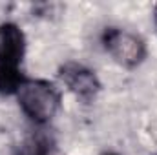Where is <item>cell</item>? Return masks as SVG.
Returning <instances> with one entry per match:
<instances>
[{
	"instance_id": "6da1fadb",
	"label": "cell",
	"mask_w": 157,
	"mask_h": 155,
	"mask_svg": "<svg viewBox=\"0 0 157 155\" xmlns=\"http://www.w3.org/2000/svg\"><path fill=\"white\" fill-rule=\"evenodd\" d=\"M26 57V35L15 22L0 24V91H15L24 80L22 62Z\"/></svg>"
},
{
	"instance_id": "7a4b0ae2",
	"label": "cell",
	"mask_w": 157,
	"mask_h": 155,
	"mask_svg": "<svg viewBox=\"0 0 157 155\" xmlns=\"http://www.w3.org/2000/svg\"><path fill=\"white\" fill-rule=\"evenodd\" d=\"M20 110L31 122L44 126L60 110V91L49 80L28 78L15 95Z\"/></svg>"
},
{
	"instance_id": "5b68a950",
	"label": "cell",
	"mask_w": 157,
	"mask_h": 155,
	"mask_svg": "<svg viewBox=\"0 0 157 155\" xmlns=\"http://www.w3.org/2000/svg\"><path fill=\"white\" fill-rule=\"evenodd\" d=\"M102 155H119V153H113V152H106V153H102Z\"/></svg>"
},
{
	"instance_id": "8992f818",
	"label": "cell",
	"mask_w": 157,
	"mask_h": 155,
	"mask_svg": "<svg viewBox=\"0 0 157 155\" xmlns=\"http://www.w3.org/2000/svg\"><path fill=\"white\" fill-rule=\"evenodd\" d=\"M155 24H157V9H155Z\"/></svg>"
},
{
	"instance_id": "3957f363",
	"label": "cell",
	"mask_w": 157,
	"mask_h": 155,
	"mask_svg": "<svg viewBox=\"0 0 157 155\" xmlns=\"http://www.w3.org/2000/svg\"><path fill=\"white\" fill-rule=\"evenodd\" d=\"M102 47L106 53L126 70L139 68L146 59V42L139 35L124 29V28H106L102 31Z\"/></svg>"
},
{
	"instance_id": "277c9868",
	"label": "cell",
	"mask_w": 157,
	"mask_h": 155,
	"mask_svg": "<svg viewBox=\"0 0 157 155\" xmlns=\"http://www.w3.org/2000/svg\"><path fill=\"white\" fill-rule=\"evenodd\" d=\"M59 78L77 99L84 102L95 100L101 91V80L97 73L80 62H64L59 68Z\"/></svg>"
}]
</instances>
